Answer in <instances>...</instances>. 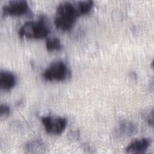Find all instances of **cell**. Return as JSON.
Wrapping results in <instances>:
<instances>
[{"instance_id":"cell-3","label":"cell","mask_w":154,"mask_h":154,"mask_svg":"<svg viewBox=\"0 0 154 154\" xmlns=\"http://www.w3.org/2000/svg\"><path fill=\"white\" fill-rule=\"evenodd\" d=\"M66 65L61 61L52 63L43 73V77L47 81H64L68 76Z\"/></svg>"},{"instance_id":"cell-1","label":"cell","mask_w":154,"mask_h":154,"mask_svg":"<svg viewBox=\"0 0 154 154\" xmlns=\"http://www.w3.org/2000/svg\"><path fill=\"white\" fill-rule=\"evenodd\" d=\"M79 16L76 6L70 2H63L57 8L54 23L57 29L68 31L72 28Z\"/></svg>"},{"instance_id":"cell-10","label":"cell","mask_w":154,"mask_h":154,"mask_svg":"<svg viewBox=\"0 0 154 154\" xmlns=\"http://www.w3.org/2000/svg\"><path fill=\"white\" fill-rule=\"evenodd\" d=\"M93 4L92 1H82L76 3V7L79 15L85 14L87 13L91 8Z\"/></svg>"},{"instance_id":"cell-4","label":"cell","mask_w":154,"mask_h":154,"mask_svg":"<svg viewBox=\"0 0 154 154\" xmlns=\"http://www.w3.org/2000/svg\"><path fill=\"white\" fill-rule=\"evenodd\" d=\"M42 122L46 131L54 135H60L63 133L67 126V120L64 117L45 116L42 118Z\"/></svg>"},{"instance_id":"cell-11","label":"cell","mask_w":154,"mask_h":154,"mask_svg":"<svg viewBox=\"0 0 154 154\" xmlns=\"http://www.w3.org/2000/svg\"><path fill=\"white\" fill-rule=\"evenodd\" d=\"M46 48L48 51H58L61 48L60 40L57 37L48 38L46 42Z\"/></svg>"},{"instance_id":"cell-2","label":"cell","mask_w":154,"mask_h":154,"mask_svg":"<svg viewBox=\"0 0 154 154\" xmlns=\"http://www.w3.org/2000/svg\"><path fill=\"white\" fill-rule=\"evenodd\" d=\"M49 32L48 27L40 20L25 22L19 29V35L28 38H42L46 37Z\"/></svg>"},{"instance_id":"cell-9","label":"cell","mask_w":154,"mask_h":154,"mask_svg":"<svg viewBox=\"0 0 154 154\" xmlns=\"http://www.w3.org/2000/svg\"><path fill=\"white\" fill-rule=\"evenodd\" d=\"M25 149L28 153H38L44 152L46 147L45 144L41 140H35L30 141L26 144Z\"/></svg>"},{"instance_id":"cell-7","label":"cell","mask_w":154,"mask_h":154,"mask_svg":"<svg viewBox=\"0 0 154 154\" xmlns=\"http://www.w3.org/2000/svg\"><path fill=\"white\" fill-rule=\"evenodd\" d=\"M137 131L135 124L129 121H123L116 127L115 134L119 137H130L135 134Z\"/></svg>"},{"instance_id":"cell-5","label":"cell","mask_w":154,"mask_h":154,"mask_svg":"<svg viewBox=\"0 0 154 154\" xmlns=\"http://www.w3.org/2000/svg\"><path fill=\"white\" fill-rule=\"evenodd\" d=\"M28 9V4L26 1H12L4 5L2 14L4 16H19L26 13Z\"/></svg>"},{"instance_id":"cell-12","label":"cell","mask_w":154,"mask_h":154,"mask_svg":"<svg viewBox=\"0 0 154 154\" xmlns=\"http://www.w3.org/2000/svg\"><path fill=\"white\" fill-rule=\"evenodd\" d=\"M10 112V108L6 104H1L0 106V116L1 117L7 116Z\"/></svg>"},{"instance_id":"cell-6","label":"cell","mask_w":154,"mask_h":154,"mask_svg":"<svg viewBox=\"0 0 154 154\" xmlns=\"http://www.w3.org/2000/svg\"><path fill=\"white\" fill-rule=\"evenodd\" d=\"M150 144L151 140L150 138H143L132 141L125 149L128 153L141 154L145 153Z\"/></svg>"},{"instance_id":"cell-13","label":"cell","mask_w":154,"mask_h":154,"mask_svg":"<svg viewBox=\"0 0 154 154\" xmlns=\"http://www.w3.org/2000/svg\"><path fill=\"white\" fill-rule=\"evenodd\" d=\"M70 137L72 139H78L79 136V134L77 131H71L69 134Z\"/></svg>"},{"instance_id":"cell-8","label":"cell","mask_w":154,"mask_h":154,"mask_svg":"<svg viewBox=\"0 0 154 154\" xmlns=\"http://www.w3.org/2000/svg\"><path fill=\"white\" fill-rule=\"evenodd\" d=\"M15 75L9 71L1 70L0 72V87L4 90H9L16 84Z\"/></svg>"}]
</instances>
